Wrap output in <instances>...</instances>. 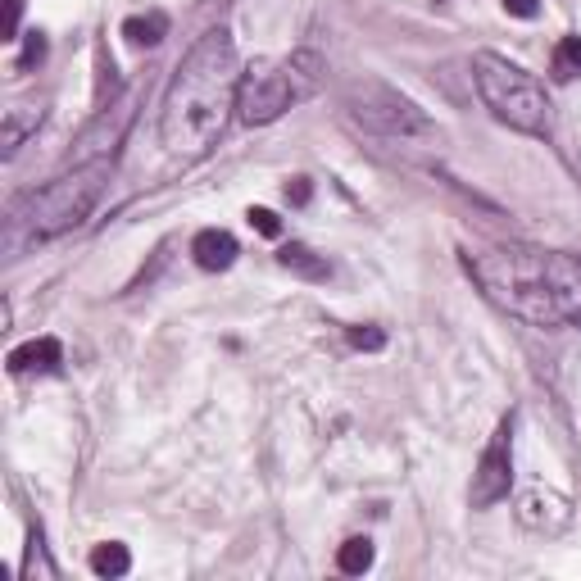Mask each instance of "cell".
Listing matches in <instances>:
<instances>
[{
    "instance_id": "5bb4252c",
    "label": "cell",
    "mask_w": 581,
    "mask_h": 581,
    "mask_svg": "<svg viewBox=\"0 0 581 581\" xmlns=\"http://www.w3.org/2000/svg\"><path fill=\"white\" fill-rule=\"evenodd\" d=\"M128 568H132L128 545L105 541V545H96V550H91V572H96V577H123Z\"/></svg>"
},
{
    "instance_id": "603a6c76",
    "label": "cell",
    "mask_w": 581,
    "mask_h": 581,
    "mask_svg": "<svg viewBox=\"0 0 581 581\" xmlns=\"http://www.w3.org/2000/svg\"><path fill=\"white\" fill-rule=\"evenodd\" d=\"M504 10H509L513 19H536V10H541V0H504Z\"/></svg>"
},
{
    "instance_id": "d6986e66",
    "label": "cell",
    "mask_w": 581,
    "mask_h": 581,
    "mask_svg": "<svg viewBox=\"0 0 581 581\" xmlns=\"http://www.w3.org/2000/svg\"><path fill=\"white\" fill-rule=\"evenodd\" d=\"M350 345H355V350H382L386 345V332L382 327H350Z\"/></svg>"
},
{
    "instance_id": "5b68a950",
    "label": "cell",
    "mask_w": 581,
    "mask_h": 581,
    "mask_svg": "<svg viewBox=\"0 0 581 581\" xmlns=\"http://www.w3.org/2000/svg\"><path fill=\"white\" fill-rule=\"evenodd\" d=\"M473 82H477L482 105L500 123H509L522 137H550V96L536 82V73L509 64L495 50H482L473 60Z\"/></svg>"
},
{
    "instance_id": "7c38bea8",
    "label": "cell",
    "mask_w": 581,
    "mask_h": 581,
    "mask_svg": "<svg viewBox=\"0 0 581 581\" xmlns=\"http://www.w3.org/2000/svg\"><path fill=\"white\" fill-rule=\"evenodd\" d=\"M41 128V109H10L5 114V128H0V155L14 159L19 155V146L28 141V132Z\"/></svg>"
},
{
    "instance_id": "ba28073f",
    "label": "cell",
    "mask_w": 581,
    "mask_h": 581,
    "mask_svg": "<svg viewBox=\"0 0 581 581\" xmlns=\"http://www.w3.org/2000/svg\"><path fill=\"white\" fill-rule=\"evenodd\" d=\"M518 518H522V527H532V532H563L572 522V513H568V504L559 500V495H550V491H527L522 495V504H518Z\"/></svg>"
},
{
    "instance_id": "44dd1931",
    "label": "cell",
    "mask_w": 581,
    "mask_h": 581,
    "mask_svg": "<svg viewBox=\"0 0 581 581\" xmlns=\"http://www.w3.org/2000/svg\"><path fill=\"white\" fill-rule=\"evenodd\" d=\"M19 23H23V0H5V41H19Z\"/></svg>"
},
{
    "instance_id": "8992f818",
    "label": "cell",
    "mask_w": 581,
    "mask_h": 581,
    "mask_svg": "<svg viewBox=\"0 0 581 581\" xmlns=\"http://www.w3.org/2000/svg\"><path fill=\"white\" fill-rule=\"evenodd\" d=\"M355 119L368 123V128L386 132V137H414V132H432L427 114L414 105L409 96L382 87V82H368L364 91L355 96Z\"/></svg>"
},
{
    "instance_id": "3957f363",
    "label": "cell",
    "mask_w": 581,
    "mask_h": 581,
    "mask_svg": "<svg viewBox=\"0 0 581 581\" xmlns=\"http://www.w3.org/2000/svg\"><path fill=\"white\" fill-rule=\"evenodd\" d=\"M109 173H114V159H87L73 173H60L55 182L28 191L5 218V255L19 259L23 250L73 232L96 209V200L105 196Z\"/></svg>"
},
{
    "instance_id": "9c48e42d",
    "label": "cell",
    "mask_w": 581,
    "mask_h": 581,
    "mask_svg": "<svg viewBox=\"0 0 581 581\" xmlns=\"http://www.w3.org/2000/svg\"><path fill=\"white\" fill-rule=\"evenodd\" d=\"M237 255H241L237 237L223 232V227H205V232H196V241H191V259H196L205 273H223V268H232Z\"/></svg>"
},
{
    "instance_id": "7a4b0ae2",
    "label": "cell",
    "mask_w": 581,
    "mask_h": 581,
    "mask_svg": "<svg viewBox=\"0 0 581 581\" xmlns=\"http://www.w3.org/2000/svg\"><path fill=\"white\" fill-rule=\"evenodd\" d=\"M237 96H241L237 46L223 28H214L187 50V60L178 64V73L168 82L164 114H159L164 146L182 159L209 155L218 146V137L227 132L232 114H237Z\"/></svg>"
},
{
    "instance_id": "ffe728a7",
    "label": "cell",
    "mask_w": 581,
    "mask_h": 581,
    "mask_svg": "<svg viewBox=\"0 0 581 581\" xmlns=\"http://www.w3.org/2000/svg\"><path fill=\"white\" fill-rule=\"evenodd\" d=\"M250 227H255V232H264V237H277V232H282V218L273 214V209H250Z\"/></svg>"
},
{
    "instance_id": "4fadbf2b",
    "label": "cell",
    "mask_w": 581,
    "mask_h": 581,
    "mask_svg": "<svg viewBox=\"0 0 581 581\" xmlns=\"http://www.w3.org/2000/svg\"><path fill=\"white\" fill-rule=\"evenodd\" d=\"M123 37H128L132 46H159V41L168 37V14H159V10L132 14V19L123 23Z\"/></svg>"
},
{
    "instance_id": "2e32d148",
    "label": "cell",
    "mask_w": 581,
    "mask_h": 581,
    "mask_svg": "<svg viewBox=\"0 0 581 581\" xmlns=\"http://www.w3.org/2000/svg\"><path fill=\"white\" fill-rule=\"evenodd\" d=\"M550 69H554V78H559V82L581 78V37H563L559 46H554Z\"/></svg>"
},
{
    "instance_id": "6da1fadb",
    "label": "cell",
    "mask_w": 581,
    "mask_h": 581,
    "mask_svg": "<svg viewBox=\"0 0 581 581\" xmlns=\"http://www.w3.org/2000/svg\"><path fill=\"white\" fill-rule=\"evenodd\" d=\"M482 296L509 318L532 327L581 323V255L545 246H482L463 255Z\"/></svg>"
},
{
    "instance_id": "8fae6325",
    "label": "cell",
    "mask_w": 581,
    "mask_h": 581,
    "mask_svg": "<svg viewBox=\"0 0 581 581\" xmlns=\"http://www.w3.org/2000/svg\"><path fill=\"white\" fill-rule=\"evenodd\" d=\"M277 264H282L286 273L305 277V282H327V277H332V264H327L323 255H314L309 246H300V241H291V246L277 250Z\"/></svg>"
},
{
    "instance_id": "7402d4cb",
    "label": "cell",
    "mask_w": 581,
    "mask_h": 581,
    "mask_svg": "<svg viewBox=\"0 0 581 581\" xmlns=\"http://www.w3.org/2000/svg\"><path fill=\"white\" fill-rule=\"evenodd\" d=\"M309 196H314V182H309V178L286 182V200H291V205H309Z\"/></svg>"
},
{
    "instance_id": "9a60e30c",
    "label": "cell",
    "mask_w": 581,
    "mask_h": 581,
    "mask_svg": "<svg viewBox=\"0 0 581 581\" xmlns=\"http://www.w3.org/2000/svg\"><path fill=\"white\" fill-rule=\"evenodd\" d=\"M336 568L350 572V577L368 572V568H373V541H364V536H350V541L341 545V554H336Z\"/></svg>"
},
{
    "instance_id": "52a82bcc",
    "label": "cell",
    "mask_w": 581,
    "mask_h": 581,
    "mask_svg": "<svg viewBox=\"0 0 581 581\" xmlns=\"http://www.w3.org/2000/svg\"><path fill=\"white\" fill-rule=\"evenodd\" d=\"M509 445H513V418H504V423L495 427L491 445L482 450V459H477L473 491H468L473 509H491V504H500L504 495H509V486H513V459H509Z\"/></svg>"
},
{
    "instance_id": "e0dca14e",
    "label": "cell",
    "mask_w": 581,
    "mask_h": 581,
    "mask_svg": "<svg viewBox=\"0 0 581 581\" xmlns=\"http://www.w3.org/2000/svg\"><path fill=\"white\" fill-rule=\"evenodd\" d=\"M23 577H60V568L46 559V545H41V532H32L28 541V559H23Z\"/></svg>"
},
{
    "instance_id": "30bf717a",
    "label": "cell",
    "mask_w": 581,
    "mask_h": 581,
    "mask_svg": "<svg viewBox=\"0 0 581 581\" xmlns=\"http://www.w3.org/2000/svg\"><path fill=\"white\" fill-rule=\"evenodd\" d=\"M64 364V345L55 336H37V341L19 345L10 350V373L14 377H28V373H60Z\"/></svg>"
},
{
    "instance_id": "277c9868",
    "label": "cell",
    "mask_w": 581,
    "mask_h": 581,
    "mask_svg": "<svg viewBox=\"0 0 581 581\" xmlns=\"http://www.w3.org/2000/svg\"><path fill=\"white\" fill-rule=\"evenodd\" d=\"M323 55L314 50H296L286 60H259L241 73V96H237V119L250 128L282 119L286 109H296L300 100H309L323 87Z\"/></svg>"
},
{
    "instance_id": "ac0fdd59",
    "label": "cell",
    "mask_w": 581,
    "mask_h": 581,
    "mask_svg": "<svg viewBox=\"0 0 581 581\" xmlns=\"http://www.w3.org/2000/svg\"><path fill=\"white\" fill-rule=\"evenodd\" d=\"M46 37L41 32H28V41H23V55H19V73H28V69H37L41 60H46Z\"/></svg>"
}]
</instances>
